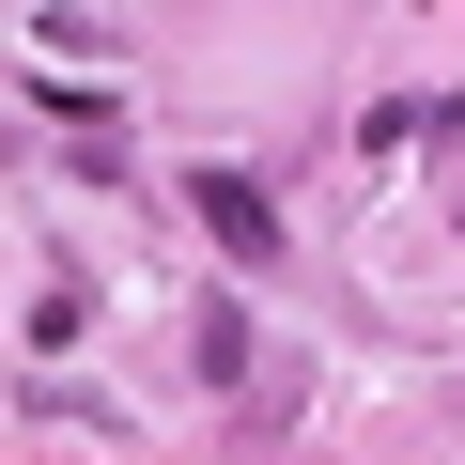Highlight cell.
I'll return each instance as SVG.
<instances>
[{
	"label": "cell",
	"mask_w": 465,
	"mask_h": 465,
	"mask_svg": "<svg viewBox=\"0 0 465 465\" xmlns=\"http://www.w3.org/2000/svg\"><path fill=\"white\" fill-rule=\"evenodd\" d=\"M186 202H202V217H217V232H232V249H249V264H264V249H280V202H264V186H249V171H186Z\"/></svg>",
	"instance_id": "6da1fadb"
}]
</instances>
